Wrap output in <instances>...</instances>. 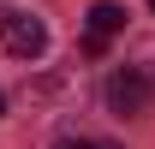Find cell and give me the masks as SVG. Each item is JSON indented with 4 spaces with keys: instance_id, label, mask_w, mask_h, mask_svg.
I'll return each instance as SVG.
<instances>
[{
    "instance_id": "6da1fadb",
    "label": "cell",
    "mask_w": 155,
    "mask_h": 149,
    "mask_svg": "<svg viewBox=\"0 0 155 149\" xmlns=\"http://www.w3.org/2000/svg\"><path fill=\"white\" fill-rule=\"evenodd\" d=\"M42 48H48V30H42V18L0 6V54H12V60H36Z\"/></svg>"
},
{
    "instance_id": "7a4b0ae2",
    "label": "cell",
    "mask_w": 155,
    "mask_h": 149,
    "mask_svg": "<svg viewBox=\"0 0 155 149\" xmlns=\"http://www.w3.org/2000/svg\"><path fill=\"white\" fill-rule=\"evenodd\" d=\"M155 101V78L143 72V66H119L114 78H107V108L119 113V119H131V113H143Z\"/></svg>"
},
{
    "instance_id": "3957f363",
    "label": "cell",
    "mask_w": 155,
    "mask_h": 149,
    "mask_svg": "<svg viewBox=\"0 0 155 149\" xmlns=\"http://www.w3.org/2000/svg\"><path fill=\"white\" fill-rule=\"evenodd\" d=\"M114 30H125V6L96 0V6H90V30H84V54H90V60H96V54H107Z\"/></svg>"
},
{
    "instance_id": "277c9868",
    "label": "cell",
    "mask_w": 155,
    "mask_h": 149,
    "mask_svg": "<svg viewBox=\"0 0 155 149\" xmlns=\"http://www.w3.org/2000/svg\"><path fill=\"white\" fill-rule=\"evenodd\" d=\"M60 149H119V143H101V137H66Z\"/></svg>"
},
{
    "instance_id": "5b68a950",
    "label": "cell",
    "mask_w": 155,
    "mask_h": 149,
    "mask_svg": "<svg viewBox=\"0 0 155 149\" xmlns=\"http://www.w3.org/2000/svg\"><path fill=\"white\" fill-rule=\"evenodd\" d=\"M0 113H6V95H0Z\"/></svg>"
},
{
    "instance_id": "8992f818",
    "label": "cell",
    "mask_w": 155,
    "mask_h": 149,
    "mask_svg": "<svg viewBox=\"0 0 155 149\" xmlns=\"http://www.w3.org/2000/svg\"><path fill=\"white\" fill-rule=\"evenodd\" d=\"M149 12H155V0H149Z\"/></svg>"
}]
</instances>
